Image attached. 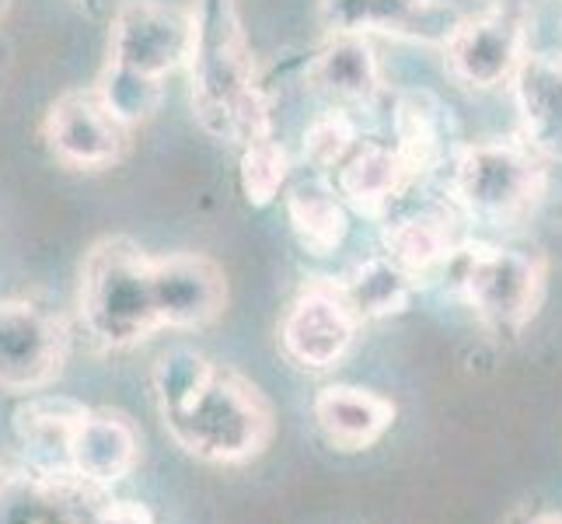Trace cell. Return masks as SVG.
Here are the masks:
<instances>
[{"label": "cell", "mask_w": 562, "mask_h": 524, "mask_svg": "<svg viewBox=\"0 0 562 524\" xmlns=\"http://www.w3.org/2000/svg\"><path fill=\"white\" fill-rule=\"evenodd\" d=\"M189 102L192 115L221 144H248L273 133V109L256 77L238 0H192Z\"/></svg>", "instance_id": "6da1fadb"}, {"label": "cell", "mask_w": 562, "mask_h": 524, "mask_svg": "<svg viewBox=\"0 0 562 524\" xmlns=\"http://www.w3.org/2000/svg\"><path fill=\"white\" fill-rule=\"evenodd\" d=\"M165 434L206 465H248L277 437V410L262 388L235 367L217 364L203 392L179 413L161 416Z\"/></svg>", "instance_id": "7a4b0ae2"}, {"label": "cell", "mask_w": 562, "mask_h": 524, "mask_svg": "<svg viewBox=\"0 0 562 524\" xmlns=\"http://www.w3.org/2000/svg\"><path fill=\"white\" fill-rule=\"evenodd\" d=\"M77 315L102 349H130L161 328L150 290V252L126 235H105L85 252Z\"/></svg>", "instance_id": "3957f363"}, {"label": "cell", "mask_w": 562, "mask_h": 524, "mask_svg": "<svg viewBox=\"0 0 562 524\" xmlns=\"http://www.w3.org/2000/svg\"><path fill=\"white\" fill-rule=\"evenodd\" d=\"M451 203L469 221L517 227L531 221L549 192L546 158L520 137L479 141L451 154Z\"/></svg>", "instance_id": "277c9868"}, {"label": "cell", "mask_w": 562, "mask_h": 524, "mask_svg": "<svg viewBox=\"0 0 562 524\" xmlns=\"http://www.w3.org/2000/svg\"><path fill=\"white\" fill-rule=\"evenodd\" d=\"M546 256L490 242H461L440 280H451L458 298L496 336H517L535 322L546 301Z\"/></svg>", "instance_id": "5b68a950"}, {"label": "cell", "mask_w": 562, "mask_h": 524, "mask_svg": "<svg viewBox=\"0 0 562 524\" xmlns=\"http://www.w3.org/2000/svg\"><path fill=\"white\" fill-rule=\"evenodd\" d=\"M443 70L464 91H493L510 85L528 53V11L520 0H493L486 11L461 14L451 38L440 46Z\"/></svg>", "instance_id": "8992f818"}, {"label": "cell", "mask_w": 562, "mask_h": 524, "mask_svg": "<svg viewBox=\"0 0 562 524\" xmlns=\"http://www.w3.org/2000/svg\"><path fill=\"white\" fill-rule=\"evenodd\" d=\"M360 325L363 322L346 301L342 283L312 277L286 304L277 339L283 357L301 371H333L357 346Z\"/></svg>", "instance_id": "52a82bcc"}, {"label": "cell", "mask_w": 562, "mask_h": 524, "mask_svg": "<svg viewBox=\"0 0 562 524\" xmlns=\"http://www.w3.org/2000/svg\"><path fill=\"white\" fill-rule=\"evenodd\" d=\"M70 328L60 312L29 298L0 301V388L43 392L64 375Z\"/></svg>", "instance_id": "ba28073f"}, {"label": "cell", "mask_w": 562, "mask_h": 524, "mask_svg": "<svg viewBox=\"0 0 562 524\" xmlns=\"http://www.w3.org/2000/svg\"><path fill=\"white\" fill-rule=\"evenodd\" d=\"M192 49V11L165 0H123L112 14L105 64L165 81L186 67Z\"/></svg>", "instance_id": "9c48e42d"}, {"label": "cell", "mask_w": 562, "mask_h": 524, "mask_svg": "<svg viewBox=\"0 0 562 524\" xmlns=\"http://www.w3.org/2000/svg\"><path fill=\"white\" fill-rule=\"evenodd\" d=\"M43 141L64 168L105 171L130 150V130L112 120L94 88H74L56 99L43 120Z\"/></svg>", "instance_id": "30bf717a"}, {"label": "cell", "mask_w": 562, "mask_h": 524, "mask_svg": "<svg viewBox=\"0 0 562 524\" xmlns=\"http://www.w3.org/2000/svg\"><path fill=\"white\" fill-rule=\"evenodd\" d=\"M458 22L448 0H318V25L328 35H387L440 49Z\"/></svg>", "instance_id": "8fae6325"}, {"label": "cell", "mask_w": 562, "mask_h": 524, "mask_svg": "<svg viewBox=\"0 0 562 524\" xmlns=\"http://www.w3.org/2000/svg\"><path fill=\"white\" fill-rule=\"evenodd\" d=\"M150 290L161 328H182V333L213 325L231 298L224 266L203 252L150 256Z\"/></svg>", "instance_id": "7c38bea8"}, {"label": "cell", "mask_w": 562, "mask_h": 524, "mask_svg": "<svg viewBox=\"0 0 562 524\" xmlns=\"http://www.w3.org/2000/svg\"><path fill=\"white\" fill-rule=\"evenodd\" d=\"M105 490L32 465L0 469V524H94Z\"/></svg>", "instance_id": "4fadbf2b"}, {"label": "cell", "mask_w": 562, "mask_h": 524, "mask_svg": "<svg viewBox=\"0 0 562 524\" xmlns=\"http://www.w3.org/2000/svg\"><path fill=\"white\" fill-rule=\"evenodd\" d=\"M140 461V431L120 410H91L77 416L74 434L67 444L70 476H77L88 487L112 490L123 482Z\"/></svg>", "instance_id": "5bb4252c"}, {"label": "cell", "mask_w": 562, "mask_h": 524, "mask_svg": "<svg viewBox=\"0 0 562 524\" xmlns=\"http://www.w3.org/2000/svg\"><path fill=\"white\" fill-rule=\"evenodd\" d=\"M304 81L333 109L374 105L384 91L378 53L367 35H328L307 60Z\"/></svg>", "instance_id": "9a60e30c"}, {"label": "cell", "mask_w": 562, "mask_h": 524, "mask_svg": "<svg viewBox=\"0 0 562 524\" xmlns=\"http://www.w3.org/2000/svg\"><path fill=\"white\" fill-rule=\"evenodd\" d=\"M520 141L546 161H562V53H525L510 77Z\"/></svg>", "instance_id": "2e32d148"}, {"label": "cell", "mask_w": 562, "mask_h": 524, "mask_svg": "<svg viewBox=\"0 0 562 524\" xmlns=\"http://www.w3.org/2000/svg\"><path fill=\"white\" fill-rule=\"evenodd\" d=\"M312 416L318 434L325 437L328 448L342 455H357L374 448V444L395 426V402L371 392L360 384H325L312 402Z\"/></svg>", "instance_id": "e0dca14e"}, {"label": "cell", "mask_w": 562, "mask_h": 524, "mask_svg": "<svg viewBox=\"0 0 562 524\" xmlns=\"http://www.w3.org/2000/svg\"><path fill=\"white\" fill-rule=\"evenodd\" d=\"M395 154L409 182L430 179L451 161V109L434 91H402L392 109Z\"/></svg>", "instance_id": "ac0fdd59"}, {"label": "cell", "mask_w": 562, "mask_h": 524, "mask_svg": "<svg viewBox=\"0 0 562 524\" xmlns=\"http://www.w3.org/2000/svg\"><path fill=\"white\" fill-rule=\"evenodd\" d=\"M405 186H409V175H405L395 147L387 141L367 137L357 141L350 154L339 161L333 189L350 210L381 221L392 210V203L402 197Z\"/></svg>", "instance_id": "d6986e66"}, {"label": "cell", "mask_w": 562, "mask_h": 524, "mask_svg": "<svg viewBox=\"0 0 562 524\" xmlns=\"http://www.w3.org/2000/svg\"><path fill=\"white\" fill-rule=\"evenodd\" d=\"M381 245L384 256L423 287L443 277L461 238L454 235L448 213H409L381 227Z\"/></svg>", "instance_id": "ffe728a7"}, {"label": "cell", "mask_w": 562, "mask_h": 524, "mask_svg": "<svg viewBox=\"0 0 562 524\" xmlns=\"http://www.w3.org/2000/svg\"><path fill=\"white\" fill-rule=\"evenodd\" d=\"M81 413H85V405L74 399H60V395L29 399L22 410L14 413V434L25 451V465L49 476H70L67 444Z\"/></svg>", "instance_id": "44dd1931"}, {"label": "cell", "mask_w": 562, "mask_h": 524, "mask_svg": "<svg viewBox=\"0 0 562 524\" xmlns=\"http://www.w3.org/2000/svg\"><path fill=\"white\" fill-rule=\"evenodd\" d=\"M286 221L294 231L297 245L307 256H333L342 248L346 235H350V207H346L333 186H325L322 179L297 182L286 189L283 197Z\"/></svg>", "instance_id": "7402d4cb"}, {"label": "cell", "mask_w": 562, "mask_h": 524, "mask_svg": "<svg viewBox=\"0 0 562 524\" xmlns=\"http://www.w3.org/2000/svg\"><path fill=\"white\" fill-rule=\"evenodd\" d=\"M339 283H342L346 301H350L353 312L360 315V322L392 319V315L409 312V304L419 290V283L405 274L402 266H395L392 259H387L384 252L374 259L360 263L353 274Z\"/></svg>", "instance_id": "603a6c76"}, {"label": "cell", "mask_w": 562, "mask_h": 524, "mask_svg": "<svg viewBox=\"0 0 562 524\" xmlns=\"http://www.w3.org/2000/svg\"><path fill=\"white\" fill-rule=\"evenodd\" d=\"M217 364L206 354L192 346H171L154 360L150 371V388H154V402H158V416L179 413L182 405H189L203 392V384L213 378Z\"/></svg>", "instance_id": "cb8c5ba5"}, {"label": "cell", "mask_w": 562, "mask_h": 524, "mask_svg": "<svg viewBox=\"0 0 562 524\" xmlns=\"http://www.w3.org/2000/svg\"><path fill=\"white\" fill-rule=\"evenodd\" d=\"M91 88L102 99V105L112 112V120L123 123L126 130H137L140 123L154 120V112H158L165 102V81L140 77V74L123 70L115 64H105L99 81Z\"/></svg>", "instance_id": "d4e9b609"}, {"label": "cell", "mask_w": 562, "mask_h": 524, "mask_svg": "<svg viewBox=\"0 0 562 524\" xmlns=\"http://www.w3.org/2000/svg\"><path fill=\"white\" fill-rule=\"evenodd\" d=\"M241 192L251 207H269L273 203L286 179H290V154L286 147L273 137V133H262V137H251L241 144Z\"/></svg>", "instance_id": "484cf974"}, {"label": "cell", "mask_w": 562, "mask_h": 524, "mask_svg": "<svg viewBox=\"0 0 562 524\" xmlns=\"http://www.w3.org/2000/svg\"><path fill=\"white\" fill-rule=\"evenodd\" d=\"M357 126L350 120V112L346 109H328L322 115H315L312 123H307L304 137H301V158L304 165L325 175V171H336L339 161L350 154V147L357 144Z\"/></svg>", "instance_id": "4316f807"}, {"label": "cell", "mask_w": 562, "mask_h": 524, "mask_svg": "<svg viewBox=\"0 0 562 524\" xmlns=\"http://www.w3.org/2000/svg\"><path fill=\"white\" fill-rule=\"evenodd\" d=\"M94 524H154L150 511L137 500H112L105 497L99 514H94Z\"/></svg>", "instance_id": "83f0119b"}, {"label": "cell", "mask_w": 562, "mask_h": 524, "mask_svg": "<svg viewBox=\"0 0 562 524\" xmlns=\"http://www.w3.org/2000/svg\"><path fill=\"white\" fill-rule=\"evenodd\" d=\"M525 524H562V514H552V511H546V514H531Z\"/></svg>", "instance_id": "f1b7e54d"}, {"label": "cell", "mask_w": 562, "mask_h": 524, "mask_svg": "<svg viewBox=\"0 0 562 524\" xmlns=\"http://www.w3.org/2000/svg\"><path fill=\"white\" fill-rule=\"evenodd\" d=\"M8 14H11V0H0V22H4Z\"/></svg>", "instance_id": "f546056e"}]
</instances>
